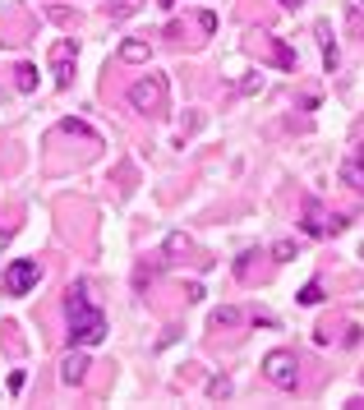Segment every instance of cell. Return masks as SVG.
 <instances>
[{"instance_id":"1","label":"cell","mask_w":364,"mask_h":410,"mask_svg":"<svg viewBox=\"0 0 364 410\" xmlns=\"http://www.w3.org/2000/svg\"><path fill=\"white\" fill-rule=\"evenodd\" d=\"M65 309H69V346L88 351V346H97L102 337H106V313L88 299V286H83V281L65 290Z\"/></svg>"},{"instance_id":"2","label":"cell","mask_w":364,"mask_h":410,"mask_svg":"<svg viewBox=\"0 0 364 410\" xmlns=\"http://www.w3.org/2000/svg\"><path fill=\"white\" fill-rule=\"evenodd\" d=\"M130 106L144 115H157L166 106V78L162 74H144L139 83H130Z\"/></svg>"},{"instance_id":"3","label":"cell","mask_w":364,"mask_h":410,"mask_svg":"<svg viewBox=\"0 0 364 410\" xmlns=\"http://www.w3.org/2000/svg\"><path fill=\"white\" fill-rule=\"evenodd\" d=\"M37 281H42V267H37L33 258H14V263L5 267V277H0V290H5V295H28Z\"/></svg>"},{"instance_id":"4","label":"cell","mask_w":364,"mask_h":410,"mask_svg":"<svg viewBox=\"0 0 364 410\" xmlns=\"http://www.w3.org/2000/svg\"><path fill=\"white\" fill-rule=\"evenodd\" d=\"M263 374H267V383L281 388V392H295V383H300V369H295V355L290 351H272L263 360Z\"/></svg>"},{"instance_id":"5","label":"cell","mask_w":364,"mask_h":410,"mask_svg":"<svg viewBox=\"0 0 364 410\" xmlns=\"http://www.w3.org/2000/svg\"><path fill=\"white\" fill-rule=\"evenodd\" d=\"M74 60H78V46L69 42V37H60V42L51 46V78H55V88H69V83H74Z\"/></svg>"},{"instance_id":"6","label":"cell","mask_w":364,"mask_h":410,"mask_svg":"<svg viewBox=\"0 0 364 410\" xmlns=\"http://www.w3.org/2000/svg\"><path fill=\"white\" fill-rule=\"evenodd\" d=\"M83 378H88V355L69 351V355H65V365H60V383H65V388H78Z\"/></svg>"},{"instance_id":"7","label":"cell","mask_w":364,"mask_h":410,"mask_svg":"<svg viewBox=\"0 0 364 410\" xmlns=\"http://www.w3.org/2000/svg\"><path fill=\"white\" fill-rule=\"evenodd\" d=\"M342 185H351V189H360V194H364V153H351L342 162Z\"/></svg>"},{"instance_id":"8","label":"cell","mask_w":364,"mask_h":410,"mask_svg":"<svg viewBox=\"0 0 364 410\" xmlns=\"http://www.w3.org/2000/svg\"><path fill=\"white\" fill-rule=\"evenodd\" d=\"M314 33H318V42H323V65H328V74H332V69L342 65V56H337V42H332V28H328V23H318Z\"/></svg>"},{"instance_id":"9","label":"cell","mask_w":364,"mask_h":410,"mask_svg":"<svg viewBox=\"0 0 364 410\" xmlns=\"http://www.w3.org/2000/svg\"><path fill=\"white\" fill-rule=\"evenodd\" d=\"M148 56H153V46L139 42V37H134V42H120V60H125V65H144Z\"/></svg>"},{"instance_id":"10","label":"cell","mask_w":364,"mask_h":410,"mask_svg":"<svg viewBox=\"0 0 364 410\" xmlns=\"http://www.w3.org/2000/svg\"><path fill=\"white\" fill-rule=\"evenodd\" d=\"M304 235H328V222H323V212H318V203H304Z\"/></svg>"},{"instance_id":"11","label":"cell","mask_w":364,"mask_h":410,"mask_svg":"<svg viewBox=\"0 0 364 410\" xmlns=\"http://www.w3.org/2000/svg\"><path fill=\"white\" fill-rule=\"evenodd\" d=\"M14 88H19V92H33L37 88V69L33 65H19V69H14Z\"/></svg>"},{"instance_id":"12","label":"cell","mask_w":364,"mask_h":410,"mask_svg":"<svg viewBox=\"0 0 364 410\" xmlns=\"http://www.w3.org/2000/svg\"><path fill=\"white\" fill-rule=\"evenodd\" d=\"M189 249H194V240H189V235H166V254H171V258H176V254H189Z\"/></svg>"},{"instance_id":"13","label":"cell","mask_w":364,"mask_h":410,"mask_svg":"<svg viewBox=\"0 0 364 410\" xmlns=\"http://www.w3.org/2000/svg\"><path fill=\"white\" fill-rule=\"evenodd\" d=\"M139 5L144 0H111V19H130V14H139Z\"/></svg>"},{"instance_id":"14","label":"cell","mask_w":364,"mask_h":410,"mask_svg":"<svg viewBox=\"0 0 364 410\" xmlns=\"http://www.w3.org/2000/svg\"><path fill=\"white\" fill-rule=\"evenodd\" d=\"M272 51H276V65H281V69H295V65H300V56H295V51H290L286 42H276Z\"/></svg>"},{"instance_id":"15","label":"cell","mask_w":364,"mask_h":410,"mask_svg":"<svg viewBox=\"0 0 364 410\" xmlns=\"http://www.w3.org/2000/svg\"><path fill=\"white\" fill-rule=\"evenodd\" d=\"M295 254H300V249H295V240H276V244H272V258H276V263H290Z\"/></svg>"},{"instance_id":"16","label":"cell","mask_w":364,"mask_h":410,"mask_svg":"<svg viewBox=\"0 0 364 410\" xmlns=\"http://www.w3.org/2000/svg\"><path fill=\"white\" fill-rule=\"evenodd\" d=\"M235 323H240V309H231V304L212 313V327H235Z\"/></svg>"},{"instance_id":"17","label":"cell","mask_w":364,"mask_h":410,"mask_svg":"<svg viewBox=\"0 0 364 410\" xmlns=\"http://www.w3.org/2000/svg\"><path fill=\"white\" fill-rule=\"evenodd\" d=\"M208 397H231V378H208Z\"/></svg>"},{"instance_id":"18","label":"cell","mask_w":364,"mask_h":410,"mask_svg":"<svg viewBox=\"0 0 364 410\" xmlns=\"http://www.w3.org/2000/svg\"><path fill=\"white\" fill-rule=\"evenodd\" d=\"M300 304H323V286L318 281H309V286L300 290Z\"/></svg>"},{"instance_id":"19","label":"cell","mask_w":364,"mask_h":410,"mask_svg":"<svg viewBox=\"0 0 364 410\" xmlns=\"http://www.w3.org/2000/svg\"><path fill=\"white\" fill-rule=\"evenodd\" d=\"M60 129H65V134H78V139H92V129H88V125H83V120H65V125H60Z\"/></svg>"},{"instance_id":"20","label":"cell","mask_w":364,"mask_h":410,"mask_svg":"<svg viewBox=\"0 0 364 410\" xmlns=\"http://www.w3.org/2000/svg\"><path fill=\"white\" fill-rule=\"evenodd\" d=\"M199 28H203V33H217V14L203 10V14H199Z\"/></svg>"},{"instance_id":"21","label":"cell","mask_w":364,"mask_h":410,"mask_svg":"<svg viewBox=\"0 0 364 410\" xmlns=\"http://www.w3.org/2000/svg\"><path fill=\"white\" fill-rule=\"evenodd\" d=\"M346 226H351V217H332V222H328V231H332V235H342Z\"/></svg>"},{"instance_id":"22","label":"cell","mask_w":364,"mask_h":410,"mask_svg":"<svg viewBox=\"0 0 364 410\" xmlns=\"http://www.w3.org/2000/svg\"><path fill=\"white\" fill-rule=\"evenodd\" d=\"M157 5H162V10H171V5H176V0H157Z\"/></svg>"},{"instance_id":"23","label":"cell","mask_w":364,"mask_h":410,"mask_svg":"<svg viewBox=\"0 0 364 410\" xmlns=\"http://www.w3.org/2000/svg\"><path fill=\"white\" fill-rule=\"evenodd\" d=\"M281 5H290V10H295V5H304V0H281Z\"/></svg>"}]
</instances>
